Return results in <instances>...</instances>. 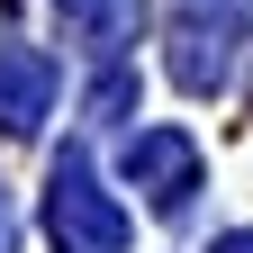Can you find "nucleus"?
<instances>
[{
    "label": "nucleus",
    "mask_w": 253,
    "mask_h": 253,
    "mask_svg": "<svg viewBox=\"0 0 253 253\" xmlns=\"http://www.w3.org/2000/svg\"><path fill=\"white\" fill-rule=\"evenodd\" d=\"M45 235H54L63 253H118L136 226H126V208L109 199L100 181H90V163H82V154H63V163H54V181H45Z\"/></svg>",
    "instance_id": "obj_1"
},
{
    "label": "nucleus",
    "mask_w": 253,
    "mask_h": 253,
    "mask_svg": "<svg viewBox=\"0 0 253 253\" xmlns=\"http://www.w3.org/2000/svg\"><path fill=\"white\" fill-rule=\"evenodd\" d=\"M226 73H235V18L226 9L208 18V0H190L181 27H172V82L190 100H208V90H226Z\"/></svg>",
    "instance_id": "obj_2"
},
{
    "label": "nucleus",
    "mask_w": 253,
    "mask_h": 253,
    "mask_svg": "<svg viewBox=\"0 0 253 253\" xmlns=\"http://www.w3.org/2000/svg\"><path fill=\"white\" fill-rule=\"evenodd\" d=\"M126 181L172 217L190 190H199V145H190L181 126H145V136H126Z\"/></svg>",
    "instance_id": "obj_3"
},
{
    "label": "nucleus",
    "mask_w": 253,
    "mask_h": 253,
    "mask_svg": "<svg viewBox=\"0 0 253 253\" xmlns=\"http://www.w3.org/2000/svg\"><path fill=\"white\" fill-rule=\"evenodd\" d=\"M54 109V63L37 45H0V126L9 136H37Z\"/></svg>",
    "instance_id": "obj_4"
},
{
    "label": "nucleus",
    "mask_w": 253,
    "mask_h": 253,
    "mask_svg": "<svg viewBox=\"0 0 253 253\" xmlns=\"http://www.w3.org/2000/svg\"><path fill=\"white\" fill-rule=\"evenodd\" d=\"M63 18L82 27L100 54H118V45H136V27H145V0H54Z\"/></svg>",
    "instance_id": "obj_5"
},
{
    "label": "nucleus",
    "mask_w": 253,
    "mask_h": 253,
    "mask_svg": "<svg viewBox=\"0 0 253 253\" xmlns=\"http://www.w3.org/2000/svg\"><path fill=\"white\" fill-rule=\"evenodd\" d=\"M126 100H136V82H126V73H109L100 90H90V118H126Z\"/></svg>",
    "instance_id": "obj_6"
},
{
    "label": "nucleus",
    "mask_w": 253,
    "mask_h": 253,
    "mask_svg": "<svg viewBox=\"0 0 253 253\" xmlns=\"http://www.w3.org/2000/svg\"><path fill=\"white\" fill-rule=\"evenodd\" d=\"M208 253H253V226H235V235H217Z\"/></svg>",
    "instance_id": "obj_7"
}]
</instances>
